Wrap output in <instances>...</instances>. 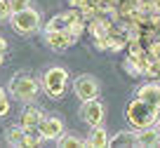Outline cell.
<instances>
[{
    "instance_id": "19",
    "label": "cell",
    "mask_w": 160,
    "mask_h": 148,
    "mask_svg": "<svg viewBox=\"0 0 160 148\" xmlns=\"http://www.w3.org/2000/svg\"><path fill=\"white\" fill-rule=\"evenodd\" d=\"M10 14H12L10 0H0V21H7V19H10Z\"/></svg>"
},
{
    "instance_id": "4",
    "label": "cell",
    "mask_w": 160,
    "mask_h": 148,
    "mask_svg": "<svg viewBox=\"0 0 160 148\" xmlns=\"http://www.w3.org/2000/svg\"><path fill=\"white\" fill-rule=\"evenodd\" d=\"M10 26L17 35H24V38L26 35H33L40 28V12L33 10V7L14 12V14H10Z\"/></svg>"
},
{
    "instance_id": "13",
    "label": "cell",
    "mask_w": 160,
    "mask_h": 148,
    "mask_svg": "<svg viewBox=\"0 0 160 148\" xmlns=\"http://www.w3.org/2000/svg\"><path fill=\"white\" fill-rule=\"evenodd\" d=\"M85 141H87V146H90V148H106L111 143V139H108V132L99 125V127H92V132L87 134Z\"/></svg>"
},
{
    "instance_id": "20",
    "label": "cell",
    "mask_w": 160,
    "mask_h": 148,
    "mask_svg": "<svg viewBox=\"0 0 160 148\" xmlns=\"http://www.w3.org/2000/svg\"><path fill=\"white\" fill-rule=\"evenodd\" d=\"M68 5L75 7V10H85V7H92L94 2L92 0H68Z\"/></svg>"
},
{
    "instance_id": "12",
    "label": "cell",
    "mask_w": 160,
    "mask_h": 148,
    "mask_svg": "<svg viewBox=\"0 0 160 148\" xmlns=\"http://www.w3.org/2000/svg\"><path fill=\"white\" fill-rule=\"evenodd\" d=\"M40 120H42V113H40V108H35V106H28V108L21 113V120L19 125L26 129V132H35L40 125Z\"/></svg>"
},
{
    "instance_id": "9",
    "label": "cell",
    "mask_w": 160,
    "mask_h": 148,
    "mask_svg": "<svg viewBox=\"0 0 160 148\" xmlns=\"http://www.w3.org/2000/svg\"><path fill=\"white\" fill-rule=\"evenodd\" d=\"M80 14H82V12L75 10V7H71L68 12H61V14H54V17L45 24V31H68L71 24H73Z\"/></svg>"
},
{
    "instance_id": "2",
    "label": "cell",
    "mask_w": 160,
    "mask_h": 148,
    "mask_svg": "<svg viewBox=\"0 0 160 148\" xmlns=\"http://www.w3.org/2000/svg\"><path fill=\"white\" fill-rule=\"evenodd\" d=\"M42 92L50 99H61L66 94V87H68V71L64 66H50V68L42 73Z\"/></svg>"
},
{
    "instance_id": "6",
    "label": "cell",
    "mask_w": 160,
    "mask_h": 148,
    "mask_svg": "<svg viewBox=\"0 0 160 148\" xmlns=\"http://www.w3.org/2000/svg\"><path fill=\"white\" fill-rule=\"evenodd\" d=\"M73 92L80 101H87V99H97L99 96V80L90 73H82L73 80Z\"/></svg>"
},
{
    "instance_id": "21",
    "label": "cell",
    "mask_w": 160,
    "mask_h": 148,
    "mask_svg": "<svg viewBox=\"0 0 160 148\" xmlns=\"http://www.w3.org/2000/svg\"><path fill=\"white\" fill-rule=\"evenodd\" d=\"M5 49H7V40L0 35V52H5Z\"/></svg>"
},
{
    "instance_id": "8",
    "label": "cell",
    "mask_w": 160,
    "mask_h": 148,
    "mask_svg": "<svg viewBox=\"0 0 160 148\" xmlns=\"http://www.w3.org/2000/svg\"><path fill=\"white\" fill-rule=\"evenodd\" d=\"M75 42V38L68 31H45V45L54 52H66L71 45Z\"/></svg>"
},
{
    "instance_id": "15",
    "label": "cell",
    "mask_w": 160,
    "mask_h": 148,
    "mask_svg": "<svg viewBox=\"0 0 160 148\" xmlns=\"http://www.w3.org/2000/svg\"><path fill=\"white\" fill-rule=\"evenodd\" d=\"M139 146L151 148V146H160V132L155 127H146L139 129Z\"/></svg>"
},
{
    "instance_id": "16",
    "label": "cell",
    "mask_w": 160,
    "mask_h": 148,
    "mask_svg": "<svg viewBox=\"0 0 160 148\" xmlns=\"http://www.w3.org/2000/svg\"><path fill=\"white\" fill-rule=\"evenodd\" d=\"M57 143H59V148H82V146H87L85 139H78L75 134H61L57 139Z\"/></svg>"
},
{
    "instance_id": "17",
    "label": "cell",
    "mask_w": 160,
    "mask_h": 148,
    "mask_svg": "<svg viewBox=\"0 0 160 148\" xmlns=\"http://www.w3.org/2000/svg\"><path fill=\"white\" fill-rule=\"evenodd\" d=\"M10 113V99H7V92L0 87V118Z\"/></svg>"
},
{
    "instance_id": "1",
    "label": "cell",
    "mask_w": 160,
    "mask_h": 148,
    "mask_svg": "<svg viewBox=\"0 0 160 148\" xmlns=\"http://www.w3.org/2000/svg\"><path fill=\"white\" fill-rule=\"evenodd\" d=\"M125 118L134 129H146V127H155L160 111L153 108L151 104H146V101H141L139 96H134L125 108Z\"/></svg>"
},
{
    "instance_id": "11",
    "label": "cell",
    "mask_w": 160,
    "mask_h": 148,
    "mask_svg": "<svg viewBox=\"0 0 160 148\" xmlns=\"http://www.w3.org/2000/svg\"><path fill=\"white\" fill-rule=\"evenodd\" d=\"M111 148H134L139 146V129H127V132H118L108 143Z\"/></svg>"
},
{
    "instance_id": "5",
    "label": "cell",
    "mask_w": 160,
    "mask_h": 148,
    "mask_svg": "<svg viewBox=\"0 0 160 148\" xmlns=\"http://www.w3.org/2000/svg\"><path fill=\"white\" fill-rule=\"evenodd\" d=\"M104 115H106V108H104V104H101L99 99H87V101H82V106H80V118H82V122L90 129L99 127V125L104 122Z\"/></svg>"
},
{
    "instance_id": "10",
    "label": "cell",
    "mask_w": 160,
    "mask_h": 148,
    "mask_svg": "<svg viewBox=\"0 0 160 148\" xmlns=\"http://www.w3.org/2000/svg\"><path fill=\"white\" fill-rule=\"evenodd\" d=\"M134 96H139L141 101H146V104H151L153 108L160 111V82H144L137 89Z\"/></svg>"
},
{
    "instance_id": "14",
    "label": "cell",
    "mask_w": 160,
    "mask_h": 148,
    "mask_svg": "<svg viewBox=\"0 0 160 148\" xmlns=\"http://www.w3.org/2000/svg\"><path fill=\"white\" fill-rule=\"evenodd\" d=\"M26 136H28V132H26L21 125H12V127L5 129V139L10 146L19 148V146H26Z\"/></svg>"
},
{
    "instance_id": "22",
    "label": "cell",
    "mask_w": 160,
    "mask_h": 148,
    "mask_svg": "<svg viewBox=\"0 0 160 148\" xmlns=\"http://www.w3.org/2000/svg\"><path fill=\"white\" fill-rule=\"evenodd\" d=\"M2 61H5V52H0V66H2Z\"/></svg>"
},
{
    "instance_id": "7",
    "label": "cell",
    "mask_w": 160,
    "mask_h": 148,
    "mask_svg": "<svg viewBox=\"0 0 160 148\" xmlns=\"http://www.w3.org/2000/svg\"><path fill=\"white\" fill-rule=\"evenodd\" d=\"M38 132L45 141H57V139L64 134V122H61V118H57V115H45L38 125Z\"/></svg>"
},
{
    "instance_id": "18",
    "label": "cell",
    "mask_w": 160,
    "mask_h": 148,
    "mask_svg": "<svg viewBox=\"0 0 160 148\" xmlns=\"http://www.w3.org/2000/svg\"><path fill=\"white\" fill-rule=\"evenodd\" d=\"M26 7H31V0H10V10H12V14H14V12L26 10Z\"/></svg>"
},
{
    "instance_id": "3",
    "label": "cell",
    "mask_w": 160,
    "mask_h": 148,
    "mask_svg": "<svg viewBox=\"0 0 160 148\" xmlns=\"http://www.w3.org/2000/svg\"><path fill=\"white\" fill-rule=\"evenodd\" d=\"M40 87H42V85H38V80H35L33 75H28V73H17V75H12V80H10V94L14 99H19L21 104H31V101L38 96Z\"/></svg>"
},
{
    "instance_id": "23",
    "label": "cell",
    "mask_w": 160,
    "mask_h": 148,
    "mask_svg": "<svg viewBox=\"0 0 160 148\" xmlns=\"http://www.w3.org/2000/svg\"><path fill=\"white\" fill-rule=\"evenodd\" d=\"M155 129H158V132H160V118H158V122H155Z\"/></svg>"
}]
</instances>
